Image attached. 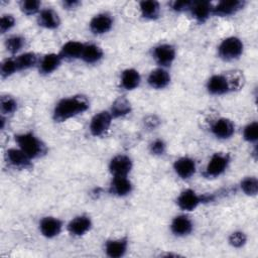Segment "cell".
Listing matches in <instances>:
<instances>
[{"instance_id":"obj_6","label":"cell","mask_w":258,"mask_h":258,"mask_svg":"<svg viewBox=\"0 0 258 258\" xmlns=\"http://www.w3.org/2000/svg\"><path fill=\"white\" fill-rule=\"evenodd\" d=\"M212 197V196H211ZM211 197L202 195L196 189L186 187L183 188L176 197L175 204L176 207L183 213H191L196 211L201 205L211 201Z\"/></svg>"},{"instance_id":"obj_14","label":"cell","mask_w":258,"mask_h":258,"mask_svg":"<svg viewBox=\"0 0 258 258\" xmlns=\"http://www.w3.org/2000/svg\"><path fill=\"white\" fill-rule=\"evenodd\" d=\"M236 131L235 123L227 117H219L215 119L210 126L211 134L218 140L231 139Z\"/></svg>"},{"instance_id":"obj_24","label":"cell","mask_w":258,"mask_h":258,"mask_svg":"<svg viewBox=\"0 0 258 258\" xmlns=\"http://www.w3.org/2000/svg\"><path fill=\"white\" fill-rule=\"evenodd\" d=\"M213 5L210 1H192L188 13L196 22L203 24L213 16Z\"/></svg>"},{"instance_id":"obj_37","label":"cell","mask_w":258,"mask_h":258,"mask_svg":"<svg viewBox=\"0 0 258 258\" xmlns=\"http://www.w3.org/2000/svg\"><path fill=\"white\" fill-rule=\"evenodd\" d=\"M149 153L153 156H162L167 151V144L162 138L153 139L148 145Z\"/></svg>"},{"instance_id":"obj_7","label":"cell","mask_w":258,"mask_h":258,"mask_svg":"<svg viewBox=\"0 0 258 258\" xmlns=\"http://www.w3.org/2000/svg\"><path fill=\"white\" fill-rule=\"evenodd\" d=\"M114 118L108 109L101 110L91 117L88 130L93 137H102L110 130Z\"/></svg>"},{"instance_id":"obj_36","label":"cell","mask_w":258,"mask_h":258,"mask_svg":"<svg viewBox=\"0 0 258 258\" xmlns=\"http://www.w3.org/2000/svg\"><path fill=\"white\" fill-rule=\"evenodd\" d=\"M19 9L24 15L36 16L42 7L41 2L38 0H22L19 2Z\"/></svg>"},{"instance_id":"obj_29","label":"cell","mask_w":258,"mask_h":258,"mask_svg":"<svg viewBox=\"0 0 258 258\" xmlns=\"http://www.w3.org/2000/svg\"><path fill=\"white\" fill-rule=\"evenodd\" d=\"M19 72L37 68L40 56L34 51H23L14 56Z\"/></svg>"},{"instance_id":"obj_8","label":"cell","mask_w":258,"mask_h":258,"mask_svg":"<svg viewBox=\"0 0 258 258\" xmlns=\"http://www.w3.org/2000/svg\"><path fill=\"white\" fill-rule=\"evenodd\" d=\"M151 57L156 67L168 69L176 59V48L168 42L158 43L151 48Z\"/></svg>"},{"instance_id":"obj_1","label":"cell","mask_w":258,"mask_h":258,"mask_svg":"<svg viewBox=\"0 0 258 258\" xmlns=\"http://www.w3.org/2000/svg\"><path fill=\"white\" fill-rule=\"evenodd\" d=\"M90 101L83 94H75L60 98L53 106L51 118L55 123H64L90 109Z\"/></svg>"},{"instance_id":"obj_34","label":"cell","mask_w":258,"mask_h":258,"mask_svg":"<svg viewBox=\"0 0 258 258\" xmlns=\"http://www.w3.org/2000/svg\"><path fill=\"white\" fill-rule=\"evenodd\" d=\"M18 68L16 64V60L14 56H7L4 59H2L0 63V75L3 80L8 79L18 73Z\"/></svg>"},{"instance_id":"obj_10","label":"cell","mask_w":258,"mask_h":258,"mask_svg":"<svg viewBox=\"0 0 258 258\" xmlns=\"http://www.w3.org/2000/svg\"><path fill=\"white\" fill-rule=\"evenodd\" d=\"M195 230V222L188 213L181 212L175 215L169 224L170 233L176 238H185L192 234Z\"/></svg>"},{"instance_id":"obj_5","label":"cell","mask_w":258,"mask_h":258,"mask_svg":"<svg viewBox=\"0 0 258 258\" xmlns=\"http://www.w3.org/2000/svg\"><path fill=\"white\" fill-rule=\"evenodd\" d=\"M232 161L231 154L228 152H214L209 158L202 175L207 179H215L223 175L229 168Z\"/></svg>"},{"instance_id":"obj_19","label":"cell","mask_w":258,"mask_h":258,"mask_svg":"<svg viewBox=\"0 0 258 258\" xmlns=\"http://www.w3.org/2000/svg\"><path fill=\"white\" fill-rule=\"evenodd\" d=\"M171 82V75L168 69L156 67L152 69L147 77L146 83L153 90H164L166 89Z\"/></svg>"},{"instance_id":"obj_25","label":"cell","mask_w":258,"mask_h":258,"mask_svg":"<svg viewBox=\"0 0 258 258\" xmlns=\"http://www.w3.org/2000/svg\"><path fill=\"white\" fill-rule=\"evenodd\" d=\"M85 42L79 41V40H68L66 41L58 51L60 56L63 60H76L81 59L82 52L84 49Z\"/></svg>"},{"instance_id":"obj_40","label":"cell","mask_w":258,"mask_h":258,"mask_svg":"<svg viewBox=\"0 0 258 258\" xmlns=\"http://www.w3.org/2000/svg\"><path fill=\"white\" fill-rule=\"evenodd\" d=\"M61 5L66 10H75L81 5V2L78 0H63Z\"/></svg>"},{"instance_id":"obj_13","label":"cell","mask_w":258,"mask_h":258,"mask_svg":"<svg viewBox=\"0 0 258 258\" xmlns=\"http://www.w3.org/2000/svg\"><path fill=\"white\" fill-rule=\"evenodd\" d=\"M133 169L132 158L124 153H118L111 157L108 170L111 176H129Z\"/></svg>"},{"instance_id":"obj_12","label":"cell","mask_w":258,"mask_h":258,"mask_svg":"<svg viewBox=\"0 0 258 258\" xmlns=\"http://www.w3.org/2000/svg\"><path fill=\"white\" fill-rule=\"evenodd\" d=\"M4 160L8 166L18 170L30 169L33 166V160L17 146L6 149L4 153Z\"/></svg>"},{"instance_id":"obj_11","label":"cell","mask_w":258,"mask_h":258,"mask_svg":"<svg viewBox=\"0 0 258 258\" xmlns=\"http://www.w3.org/2000/svg\"><path fill=\"white\" fill-rule=\"evenodd\" d=\"M93 220L88 214H79L73 217L67 224L66 230L72 236L81 238L86 236L93 229Z\"/></svg>"},{"instance_id":"obj_27","label":"cell","mask_w":258,"mask_h":258,"mask_svg":"<svg viewBox=\"0 0 258 258\" xmlns=\"http://www.w3.org/2000/svg\"><path fill=\"white\" fill-rule=\"evenodd\" d=\"M138 9L140 16L149 21L156 20L160 17L161 6L158 1L155 0H143L138 3Z\"/></svg>"},{"instance_id":"obj_33","label":"cell","mask_w":258,"mask_h":258,"mask_svg":"<svg viewBox=\"0 0 258 258\" xmlns=\"http://www.w3.org/2000/svg\"><path fill=\"white\" fill-rule=\"evenodd\" d=\"M242 138L245 142L255 145L258 141V122L256 120L248 122L242 129Z\"/></svg>"},{"instance_id":"obj_31","label":"cell","mask_w":258,"mask_h":258,"mask_svg":"<svg viewBox=\"0 0 258 258\" xmlns=\"http://www.w3.org/2000/svg\"><path fill=\"white\" fill-rule=\"evenodd\" d=\"M19 107L17 99L9 94H3L0 97V113L2 116L9 117L17 112Z\"/></svg>"},{"instance_id":"obj_32","label":"cell","mask_w":258,"mask_h":258,"mask_svg":"<svg viewBox=\"0 0 258 258\" xmlns=\"http://www.w3.org/2000/svg\"><path fill=\"white\" fill-rule=\"evenodd\" d=\"M240 190L247 197H255L258 194V178L255 175L243 177L239 183Z\"/></svg>"},{"instance_id":"obj_26","label":"cell","mask_w":258,"mask_h":258,"mask_svg":"<svg viewBox=\"0 0 258 258\" xmlns=\"http://www.w3.org/2000/svg\"><path fill=\"white\" fill-rule=\"evenodd\" d=\"M104 50L100 45L93 42H85L81 56L82 61L87 64H97L104 58Z\"/></svg>"},{"instance_id":"obj_4","label":"cell","mask_w":258,"mask_h":258,"mask_svg":"<svg viewBox=\"0 0 258 258\" xmlns=\"http://www.w3.org/2000/svg\"><path fill=\"white\" fill-rule=\"evenodd\" d=\"M244 47V42L239 36L230 35L220 41L217 46V54L224 61H235L243 55Z\"/></svg>"},{"instance_id":"obj_9","label":"cell","mask_w":258,"mask_h":258,"mask_svg":"<svg viewBox=\"0 0 258 258\" xmlns=\"http://www.w3.org/2000/svg\"><path fill=\"white\" fill-rule=\"evenodd\" d=\"M39 234L45 239H54L58 237L63 229L66 228V224L63 220L55 216H44L39 219L37 224Z\"/></svg>"},{"instance_id":"obj_23","label":"cell","mask_w":258,"mask_h":258,"mask_svg":"<svg viewBox=\"0 0 258 258\" xmlns=\"http://www.w3.org/2000/svg\"><path fill=\"white\" fill-rule=\"evenodd\" d=\"M142 76L140 72L134 68H127L120 73L119 86L122 90L131 92L140 87Z\"/></svg>"},{"instance_id":"obj_15","label":"cell","mask_w":258,"mask_h":258,"mask_svg":"<svg viewBox=\"0 0 258 258\" xmlns=\"http://www.w3.org/2000/svg\"><path fill=\"white\" fill-rule=\"evenodd\" d=\"M114 26V18L109 12L95 14L89 21V29L96 36L107 34Z\"/></svg>"},{"instance_id":"obj_3","label":"cell","mask_w":258,"mask_h":258,"mask_svg":"<svg viewBox=\"0 0 258 258\" xmlns=\"http://www.w3.org/2000/svg\"><path fill=\"white\" fill-rule=\"evenodd\" d=\"M14 142L32 160L39 159L47 154L46 143L33 131L27 130L14 134Z\"/></svg>"},{"instance_id":"obj_30","label":"cell","mask_w":258,"mask_h":258,"mask_svg":"<svg viewBox=\"0 0 258 258\" xmlns=\"http://www.w3.org/2000/svg\"><path fill=\"white\" fill-rule=\"evenodd\" d=\"M25 44L26 39L21 34H10L4 40V47L11 56H15L23 52Z\"/></svg>"},{"instance_id":"obj_18","label":"cell","mask_w":258,"mask_h":258,"mask_svg":"<svg viewBox=\"0 0 258 258\" xmlns=\"http://www.w3.org/2000/svg\"><path fill=\"white\" fill-rule=\"evenodd\" d=\"M133 189L134 183L129 176H112L108 185L109 194L116 198L128 197Z\"/></svg>"},{"instance_id":"obj_17","label":"cell","mask_w":258,"mask_h":258,"mask_svg":"<svg viewBox=\"0 0 258 258\" xmlns=\"http://www.w3.org/2000/svg\"><path fill=\"white\" fill-rule=\"evenodd\" d=\"M104 254L109 258H122L129 251V239L126 236L110 238L104 241Z\"/></svg>"},{"instance_id":"obj_20","label":"cell","mask_w":258,"mask_h":258,"mask_svg":"<svg viewBox=\"0 0 258 258\" xmlns=\"http://www.w3.org/2000/svg\"><path fill=\"white\" fill-rule=\"evenodd\" d=\"M246 5L244 0H223L213 5V15L218 17H230L241 11Z\"/></svg>"},{"instance_id":"obj_35","label":"cell","mask_w":258,"mask_h":258,"mask_svg":"<svg viewBox=\"0 0 258 258\" xmlns=\"http://www.w3.org/2000/svg\"><path fill=\"white\" fill-rule=\"evenodd\" d=\"M248 241L247 234L242 230H235L228 236V244L234 249L243 248Z\"/></svg>"},{"instance_id":"obj_2","label":"cell","mask_w":258,"mask_h":258,"mask_svg":"<svg viewBox=\"0 0 258 258\" xmlns=\"http://www.w3.org/2000/svg\"><path fill=\"white\" fill-rule=\"evenodd\" d=\"M244 83L245 79L241 72L217 73L207 80L206 90L209 95L220 97L241 90L244 87Z\"/></svg>"},{"instance_id":"obj_22","label":"cell","mask_w":258,"mask_h":258,"mask_svg":"<svg viewBox=\"0 0 258 258\" xmlns=\"http://www.w3.org/2000/svg\"><path fill=\"white\" fill-rule=\"evenodd\" d=\"M63 59L58 52H47L40 56L37 70L40 75L48 76L59 69Z\"/></svg>"},{"instance_id":"obj_39","label":"cell","mask_w":258,"mask_h":258,"mask_svg":"<svg viewBox=\"0 0 258 258\" xmlns=\"http://www.w3.org/2000/svg\"><path fill=\"white\" fill-rule=\"evenodd\" d=\"M191 2L192 1H188V0H179V1L175 0L170 3V8L172 11H174L176 13L188 12Z\"/></svg>"},{"instance_id":"obj_38","label":"cell","mask_w":258,"mask_h":258,"mask_svg":"<svg viewBox=\"0 0 258 258\" xmlns=\"http://www.w3.org/2000/svg\"><path fill=\"white\" fill-rule=\"evenodd\" d=\"M16 25V18L13 14L6 13L2 14L0 17V33L1 34H7L9 31H11L14 26Z\"/></svg>"},{"instance_id":"obj_21","label":"cell","mask_w":258,"mask_h":258,"mask_svg":"<svg viewBox=\"0 0 258 258\" xmlns=\"http://www.w3.org/2000/svg\"><path fill=\"white\" fill-rule=\"evenodd\" d=\"M37 25L46 30H55L60 26L61 20L58 13L51 7L42 8L36 15Z\"/></svg>"},{"instance_id":"obj_16","label":"cell","mask_w":258,"mask_h":258,"mask_svg":"<svg viewBox=\"0 0 258 258\" xmlns=\"http://www.w3.org/2000/svg\"><path fill=\"white\" fill-rule=\"evenodd\" d=\"M172 169L176 176L182 180L190 179L198 170L197 161L195 158L188 155H182L177 157L172 163Z\"/></svg>"},{"instance_id":"obj_28","label":"cell","mask_w":258,"mask_h":258,"mask_svg":"<svg viewBox=\"0 0 258 258\" xmlns=\"http://www.w3.org/2000/svg\"><path fill=\"white\" fill-rule=\"evenodd\" d=\"M108 110L110 111L114 120H116L130 115L132 112V104L127 97L119 96L112 102Z\"/></svg>"}]
</instances>
